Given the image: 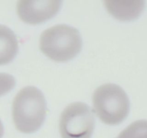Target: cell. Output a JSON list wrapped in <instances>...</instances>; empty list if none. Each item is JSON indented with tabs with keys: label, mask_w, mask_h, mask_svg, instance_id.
<instances>
[{
	"label": "cell",
	"mask_w": 147,
	"mask_h": 138,
	"mask_svg": "<svg viewBox=\"0 0 147 138\" xmlns=\"http://www.w3.org/2000/svg\"><path fill=\"white\" fill-rule=\"evenodd\" d=\"M46 101L42 92L34 86H27L16 94L12 103V118L18 131L36 132L45 120Z\"/></svg>",
	"instance_id": "1"
},
{
	"label": "cell",
	"mask_w": 147,
	"mask_h": 138,
	"mask_svg": "<svg viewBox=\"0 0 147 138\" xmlns=\"http://www.w3.org/2000/svg\"><path fill=\"white\" fill-rule=\"evenodd\" d=\"M39 46L41 52L51 59L67 62L79 54L82 48V39L77 28L60 24L41 33Z\"/></svg>",
	"instance_id": "2"
},
{
	"label": "cell",
	"mask_w": 147,
	"mask_h": 138,
	"mask_svg": "<svg viewBox=\"0 0 147 138\" xmlns=\"http://www.w3.org/2000/svg\"><path fill=\"white\" fill-rule=\"evenodd\" d=\"M94 110L102 122L117 125L126 119L129 112V100L120 86L112 83L99 86L93 94Z\"/></svg>",
	"instance_id": "3"
},
{
	"label": "cell",
	"mask_w": 147,
	"mask_h": 138,
	"mask_svg": "<svg viewBox=\"0 0 147 138\" xmlns=\"http://www.w3.org/2000/svg\"><path fill=\"white\" fill-rule=\"evenodd\" d=\"M94 126V113L83 102H74L67 106L60 117L61 138H90Z\"/></svg>",
	"instance_id": "4"
},
{
	"label": "cell",
	"mask_w": 147,
	"mask_h": 138,
	"mask_svg": "<svg viewBox=\"0 0 147 138\" xmlns=\"http://www.w3.org/2000/svg\"><path fill=\"white\" fill-rule=\"evenodd\" d=\"M61 3L60 0H19L16 9L23 22L36 25L55 16Z\"/></svg>",
	"instance_id": "5"
},
{
	"label": "cell",
	"mask_w": 147,
	"mask_h": 138,
	"mask_svg": "<svg viewBox=\"0 0 147 138\" xmlns=\"http://www.w3.org/2000/svg\"><path fill=\"white\" fill-rule=\"evenodd\" d=\"M145 1L107 0L104 5L108 12L117 19L130 21L140 16L145 8Z\"/></svg>",
	"instance_id": "6"
},
{
	"label": "cell",
	"mask_w": 147,
	"mask_h": 138,
	"mask_svg": "<svg viewBox=\"0 0 147 138\" xmlns=\"http://www.w3.org/2000/svg\"><path fill=\"white\" fill-rule=\"evenodd\" d=\"M18 41L13 31L0 25V65L11 62L17 55Z\"/></svg>",
	"instance_id": "7"
},
{
	"label": "cell",
	"mask_w": 147,
	"mask_h": 138,
	"mask_svg": "<svg viewBox=\"0 0 147 138\" xmlns=\"http://www.w3.org/2000/svg\"><path fill=\"white\" fill-rule=\"evenodd\" d=\"M117 138H147V120L133 122L119 133Z\"/></svg>",
	"instance_id": "8"
},
{
	"label": "cell",
	"mask_w": 147,
	"mask_h": 138,
	"mask_svg": "<svg viewBox=\"0 0 147 138\" xmlns=\"http://www.w3.org/2000/svg\"><path fill=\"white\" fill-rule=\"evenodd\" d=\"M13 76L6 73H0V97L12 90L16 85Z\"/></svg>",
	"instance_id": "9"
},
{
	"label": "cell",
	"mask_w": 147,
	"mask_h": 138,
	"mask_svg": "<svg viewBox=\"0 0 147 138\" xmlns=\"http://www.w3.org/2000/svg\"><path fill=\"white\" fill-rule=\"evenodd\" d=\"M4 133V127H3V124H2L1 120H0V138L2 137Z\"/></svg>",
	"instance_id": "10"
}]
</instances>
